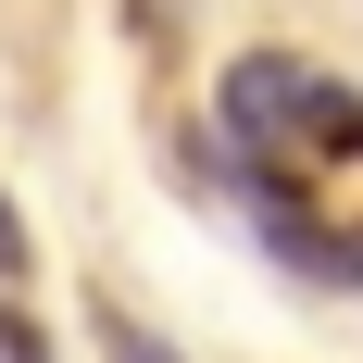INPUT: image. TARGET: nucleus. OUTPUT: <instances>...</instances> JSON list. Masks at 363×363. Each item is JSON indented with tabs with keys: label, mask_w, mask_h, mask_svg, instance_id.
I'll return each mask as SVG.
<instances>
[{
	"label": "nucleus",
	"mask_w": 363,
	"mask_h": 363,
	"mask_svg": "<svg viewBox=\"0 0 363 363\" xmlns=\"http://www.w3.org/2000/svg\"><path fill=\"white\" fill-rule=\"evenodd\" d=\"M101 351H113V363H188V351H163V338H150V326H125V313H113V326H101Z\"/></svg>",
	"instance_id": "f257e3e1"
},
{
	"label": "nucleus",
	"mask_w": 363,
	"mask_h": 363,
	"mask_svg": "<svg viewBox=\"0 0 363 363\" xmlns=\"http://www.w3.org/2000/svg\"><path fill=\"white\" fill-rule=\"evenodd\" d=\"M0 363H50V351H38V326H26V313H0Z\"/></svg>",
	"instance_id": "f03ea898"
},
{
	"label": "nucleus",
	"mask_w": 363,
	"mask_h": 363,
	"mask_svg": "<svg viewBox=\"0 0 363 363\" xmlns=\"http://www.w3.org/2000/svg\"><path fill=\"white\" fill-rule=\"evenodd\" d=\"M0 276H26V225H13V201H0Z\"/></svg>",
	"instance_id": "7ed1b4c3"
}]
</instances>
